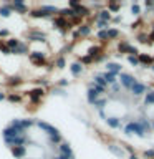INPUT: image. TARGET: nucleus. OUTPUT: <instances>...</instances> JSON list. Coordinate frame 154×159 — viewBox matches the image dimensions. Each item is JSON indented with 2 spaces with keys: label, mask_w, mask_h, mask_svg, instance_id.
Listing matches in <instances>:
<instances>
[{
  "label": "nucleus",
  "mask_w": 154,
  "mask_h": 159,
  "mask_svg": "<svg viewBox=\"0 0 154 159\" xmlns=\"http://www.w3.org/2000/svg\"><path fill=\"white\" fill-rule=\"evenodd\" d=\"M22 94L28 98V103H32L33 106H37V104H40L43 101V98L47 96V89H43V88H32V89H28V91H25Z\"/></svg>",
  "instance_id": "f257e3e1"
},
{
  "label": "nucleus",
  "mask_w": 154,
  "mask_h": 159,
  "mask_svg": "<svg viewBox=\"0 0 154 159\" xmlns=\"http://www.w3.org/2000/svg\"><path fill=\"white\" fill-rule=\"evenodd\" d=\"M25 37L28 38V45L30 43H45L48 40V35L45 33L43 30H40V28H30V30H27Z\"/></svg>",
  "instance_id": "f03ea898"
},
{
  "label": "nucleus",
  "mask_w": 154,
  "mask_h": 159,
  "mask_svg": "<svg viewBox=\"0 0 154 159\" xmlns=\"http://www.w3.org/2000/svg\"><path fill=\"white\" fill-rule=\"evenodd\" d=\"M28 60L32 61L33 66H47V65H48L47 53H45V52H37V50H30V53H28Z\"/></svg>",
  "instance_id": "7ed1b4c3"
},
{
  "label": "nucleus",
  "mask_w": 154,
  "mask_h": 159,
  "mask_svg": "<svg viewBox=\"0 0 154 159\" xmlns=\"http://www.w3.org/2000/svg\"><path fill=\"white\" fill-rule=\"evenodd\" d=\"M8 126H12V128H17L20 129V131H27V129H30L32 126H35V119H30V118H25V119H12V121L8 123Z\"/></svg>",
  "instance_id": "20e7f679"
},
{
  "label": "nucleus",
  "mask_w": 154,
  "mask_h": 159,
  "mask_svg": "<svg viewBox=\"0 0 154 159\" xmlns=\"http://www.w3.org/2000/svg\"><path fill=\"white\" fill-rule=\"evenodd\" d=\"M35 126H37L38 129H42V133H45L47 136H57V134H60L58 128H55L53 124H50V123H47V121L35 119Z\"/></svg>",
  "instance_id": "39448f33"
},
{
  "label": "nucleus",
  "mask_w": 154,
  "mask_h": 159,
  "mask_svg": "<svg viewBox=\"0 0 154 159\" xmlns=\"http://www.w3.org/2000/svg\"><path fill=\"white\" fill-rule=\"evenodd\" d=\"M52 22H53V27L57 28V30H60L61 33H65L66 30H70V28L73 27L70 20H66V18H61V17H58V15H57V17H53Z\"/></svg>",
  "instance_id": "423d86ee"
},
{
  "label": "nucleus",
  "mask_w": 154,
  "mask_h": 159,
  "mask_svg": "<svg viewBox=\"0 0 154 159\" xmlns=\"http://www.w3.org/2000/svg\"><path fill=\"white\" fill-rule=\"evenodd\" d=\"M27 133H23V131H20V129L17 128H12V126H5L2 129V138L3 139H13V138H20V136H25Z\"/></svg>",
  "instance_id": "0eeeda50"
},
{
  "label": "nucleus",
  "mask_w": 154,
  "mask_h": 159,
  "mask_svg": "<svg viewBox=\"0 0 154 159\" xmlns=\"http://www.w3.org/2000/svg\"><path fill=\"white\" fill-rule=\"evenodd\" d=\"M10 5H12V12H15V13L28 15V12H30V7L23 2V0H12Z\"/></svg>",
  "instance_id": "6e6552de"
},
{
  "label": "nucleus",
  "mask_w": 154,
  "mask_h": 159,
  "mask_svg": "<svg viewBox=\"0 0 154 159\" xmlns=\"http://www.w3.org/2000/svg\"><path fill=\"white\" fill-rule=\"evenodd\" d=\"M10 152L15 159H25L28 156V148L27 146H15V148H10Z\"/></svg>",
  "instance_id": "1a4fd4ad"
},
{
  "label": "nucleus",
  "mask_w": 154,
  "mask_h": 159,
  "mask_svg": "<svg viewBox=\"0 0 154 159\" xmlns=\"http://www.w3.org/2000/svg\"><path fill=\"white\" fill-rule=\"evenodd\" d=\"M23 76H20V75H12V76H8L7 78V86L8 88H12V89H15V88H18V86H22L23 84Z\"/></svg>",
  "instance_id": "9d476101"
},
{
  "label": "nucleus",
  "mask_w": 154,
  "mask_h": 159,
  "mask_svg": "<svg viewBox=\"0 0 154 159\" xmlns=\"http://www.w3.org/2000/svg\"><path fill=\"white\" fill-rule=\"evenodd\" d=\"M28 53H30V45H28V42H23V40H22V43H20L17 48L12 50V55H17V57L28 55Z\"/></svg>",
  "instance_id": "9b49d317"
},
{
  "label": "nucleus",
  "mask_w": 154,
  "mask_h": 159,
  "mask_svg": "<svg viewBox=\"0 0 154 159\" xmlns=\"http://www.w3.org/2000/svg\"><path fill=\"white\" fill-rule=\"evenodd\" d=\"M28 17L30 18H50V15L47 13V12H43L40 7H37V8H30V12H28Z\"/></svg>",
  "instance_id": "f8f14e48"
},
{
  "label": "nucleus",
  "mask_w": 154,
  "mask_h": 159,
  "mask_svg": "<svg viewBox=\"0 0 154 159\" xmlns=\"http://www.w3.org/2000/svg\"><path fill=\"white\" fill-rule=\"evenodd\" d=\"M0 17L2 18H10L12 17V5L10 2H3L0 5Z\"/></svg>",
  "instance_id": "ddd939ff"
},
{
  "label": "nucleus",
  "mask_w": 154,
  "mask_h": 159,
  "mask_svg": "<svg viewBox=\"0 0 154 159\" xmlns=\"http://www.w3.org/2000/svg\"><path fill=\"white\" fill-rule=\"evenodd\" d=\"M124 131H126L128 134H129V133H138L139 136H143V134H144V129L141 128V124H138V123H131V124H128Z\"/></svg>",
  "instance_id": "4468645a"
},
{
  "label": "nucleus",
  "mask_w": 154,
  "mask_h": 159,
  "mask_svg": "<svg viewBox=\"0 0 154 159\" xmlns=\"http://www.w3.org/2000/svg\"><path fill=\"white\" fill-rule=\"evenodd\" d=\"M57 148H58V152L63 154V156H73V151H71V148H70L68 143H61V144H58Z\"/></svg>",
  "instance_id": "2eb2a0df"
},
{
  "label": "nucleus",
  "mask_w": 154,
  "mask_h": 159,
  "mask_svg": "<svg viewBox=\"0 0 154 159\" xmlns=\"http://www.w3.org/2000/svg\"><path fill=\"white\" fill-rule=\"evenodd\" d=\"M121 83H123V86H126V88L131 89V88H133V84L136 83V81H134V78L131 76V75L123 73V75H121Z\"/></svg>",
  "instance_id": "dca6fc26"
},
{
  "label": "nucleus",
  "mask_w": 154,
  "mask_h": 159,
  "mask_svg": "<svg viewBox=\"0 0 154 159\" xmlns=\"http://www.w3.org/2000/svg\"><path fill=\"white\" fill-rule=\"evenodd\" d=\"M22 99H23V94L22 93H7V101L8 103H22Z\"/></svg>",
  "instance_id": "f3484780"
},
{
  "label": "nucleus",
  "mask_w": 154,
  "mask_h": 159,
  "mask_svg": "<svg viewBox=\"0 0 154 159\" xmlns=\"http://www.w3.org/2000/svg\"><path fill=\"white\" fill-rule=\"evenodd\" d=\"M20 43H22V40H20V38H13V37H10V38L5 40V45H7L10 50H15Z\"/></svg>",
  "instance_id": "a211bd4d"
},
{
  "label": "nucleus",
  "mask_w": 154,
  "mask_h": 159,
  "mask_svg": "<svg viewBox=\"0 0 154 159\" xmlns=\"http://www.w3.org/2000/svg\"><path fill=\"white\" fill-rule=\"evenodd\" d=\"M70 71H71L73 76H79V75H81V71H83V65H81V63H71Z\"/></svg>",
  "instance_id": "6ab92c4d"
},
{
  "label": "nucleus",
  "mask_w": 154,
  "mask_h": 159,
  "mask_svg": "<svg viewBox=\"0 0 154 159\" xmlns=\"http://www.w3.org/2000/svg\"><path fill=\"white\" fill-rule=\"evenodd\" d=\"M33 83L37 84V88H43V89H47L50 86V81L47 78H37V80H33Z\"/></svg>",
  "instance_id": "aec40b11"
},
{
  "label": "nucleus",
  "mask_w": 154,
  "mask_h": 159,
  "mask_svg": "<svg viewBox=\"0 0 154 159\" xmlns=\"http://www.w3.org/2000/svg\"><path fill=\"white\" fill-rule=\"evenodd\" d=\"M75 13H76V17H86V15L89 13V10L86 7H83V5H78L76 8H73Z\"/></svg>",
  "instance_id": "412c9836"
},
{
  "label": "nucleus",
  "mask_w": 154,
  "mask_h": 159,
  "mask_svg": "<svg viewBox=\"0 0 154 159\" xmlns=\"http://www.w3.org/2000/svg\"><path fill=\"white\" fill-rule=\"evenodd\" d=\"M98 94H99V93H98L94 88H89V89H88V101L91 103V104H94V101H96V98H98Z\"/></svg>",
  "instance_id": "4be33fe9"
},
{
  "label": "nucleus",
  "mask_w": 154,
  "mask_h": 159,
  "mask_svg": "<svg viewBox=\"0 0 154 159\" xmlns=\"http://www.w3.org/2000/svg\"><path fill=\"white\" fill-rule=\"evenodd\" d=\"M48 143L52 144V146H58V144H61V134H57V136H48Z\"/></svg>",
  "instance_id": "5701e85b"
},
{
  "label": "nucleus",
  "mask_w": 154,
  "mask_h": 159,
  "mask_svg": "<svg viewBox=\"0 0 154 159\" xmlns=\"http://www.w3.org/2000/svg\"><path fill=\"white\" fill-rule=\"evenodd\" d=\"M50 94H53V96H66V91H65L63 88H52L50 89Z\"/></svg>",
  "instance_id": "b1692460"
},
{
  "label": "nucleus",
  "mask_w": 154,
  "mask_h": 159,
  "mask_svg": "<svg viewBox=\"0 0 154 159\" xmlns=\"http://www.w3.org/2000/svg\"><path fill=\"white\" fill-rule=\"evenodd\" d=\"M106 68H108L109 73H114V75H116L119 70H121V65H118V63H108Z\"/></svg>",
  "instance_id": "393cba45"
},
{
  "label": "nucleus",
  "mask_w": 154,
  "mask_h": 159,
  "mask_svg": "<svg viewBox=\"0 0 154 159\" xmlns=\"http://www.w3.org/2000/svg\"><path fill=\"white\" fill-rule=\"evenodd\" d=\"M101 76L104 78V81H106V83H111V84H114V81H116V75H114V73H104V75H101Z\"/></svg>",
  "instance_id": "a878e982"
},
{
  "label": "nucleus",
  "mask_w": 154,
  "mask_h": 159,
  "mask_svg": "<svg viewBox=\"0 0 154 159\" xmlns=\"http://www.w3.org/2000/svg\"><path fill=\"white\" fill-rule=\"evenodd\" d=\"M55 66H57L58 70H63L65 66H66V60H65V57H58L57 60H55Z\"/></svg>",
  "instance_id": "bb28decb"
},
{
  "label": "nucleus",
  "mask_w": 154,
  "mask_h": 159,
  "mask_svg": "<svg viewBox=\"0 0 154 159\" xmlns=\"http://www.w3.org/2000/svg\"><path fill=\"white\" fill-rule=\"evenodd\" d=\"M144 89H146V88H144V84H141V83H134L133 88H131V91H133L134 94H141Z\"/></svg>",
  "instance_id": "cd10ccee"
},
{
  "label": "nucleus",
  "mask_w": 154,
  "mask_h": 159,
  "mask_svg": "<svg viewBox=\"0 0 154 159\" xmlns=\"http://www.w3.org/2000/svg\"><path fill=\"white\" fill-rule=\"evenodd\" d=\"M89 32H91V30H89L88 25H79V28H78L79 37H86V35H89Z\"/></svg>",
  "instance_id": "c85d7f7f"
},
{
  "label": "nucleus",
  "mask_w": 154,
  "mask_h": 159,
  "mask_svg": "<svg viewBox=\"0 0 154 159\" xmlns=\"http://www.w3.org/2000/svg\"><path fill=\"white\" fill-rule=\"evenodd\" d=\"M94 84H98V86H101V88H104L106 86V81H104V78L101 76V75H96V76H94Z\"/></svg>",
  "instance_id": "c756f323"
},
{
  "label": "nucleus",
  "mask_w": 154,
  "mask_h": 159,
  "mask_svg": "<svg viewBox=\"0 0 154 159\" xmlns=\"http://www.w3.org/2000/svg\"><path fill=\"white\" fill-rule=\"evenodd\" d=\"M106 123L111 128H118L119 126V119H116V118H106Z\"/></svg>",
  "instance_id": "7c9ffc66"
},
{
  "label": "nucleus",
  "mask_w": 154,
  "mask_h": 159,
  "mask_svg": "<svg viewBox=\"0 0 154 159\" xmlns=\"http://www.w3.org/2000/svg\"><path fill=\"white\" fill-rule=\"evenodd\" d=\"M0 53H2L3 55V57H8V55H12V50H10L8 47H7V45H2V47H0Z\"/></svg>",
  "instance_id": "2f4dec72"
},
{
  "label": "nucleus",
  "mask_w": 154,
  "mask_h": 159,
  "mask_svg": "<svg viewBox=\"0 0 154 159\" xmlns=\"http://www.w3.org/2000/svg\"><path fill=\"white\" fill-rule=\"evenodd\" d=\"M98 17H99V20H103V22H108L109 20V12L108 10H103V12H99Z\"/></svg>",
  "instance_id": "473e14b6"
},
{
  "label": "nucleus",
  "mask_w": 154,
  "mask_h": 159,
  "mask_svg": "<svg viewBox=\"0 0 154 159\" xmlns=\"http://www.w3.org/2000/svg\"><path fill=\"white\" fill-rule=\"evenodd\" d=\"M0 38H5V40H7V38H10V30L8 28H0Z\"/></svg>",
  "instance_id": "72a5a7b5"
},
{
  "label": "nucleus",
  "mask_w": 154,
  "mask_h": 159,
  "mask_svg": "<svg viewBox=\"0 0 154 159\" xmlns=\"http://www.w3.org/2000/svg\"><path fill=\"white\" fill-rule=\"evenodd\" d=\"M109 151H111V152H114V154H116V156H119V157L123 156V151H121L119 148H116L114 144H111V146H109Z\"/></svg>",
  "instance_id": "f704fd0d"
},
{
  "label": "nucleus",
  "mask_w": 154,
  "mask_h": 159,
  "mask_svg": "<svg viewBox=\"0 0 154 159\" xmlns=\"http://www.w3.org/2000/svg\"><path fill=\"white\" fill-rule=\"evenodd\" d=\"M98 38L99 40H106L108 38V30H99V32H98Z\"/></svg>",
  "instance_id": "c9c22d12"
},
{
  "label": "nucleus",
  "mask_w": 154,
  "mask_h": 159,
  "mask_svg": "<svg viewBox=\"0 0 154 159\" xmlns=\"http://www.w3.org/2000/svg\"><path fill=\"white\" fill-rule=\"evenodd\" d=\"M104 104H106V101H104V99H99V101L96 99V101H94V106H96V108L99 109V111L103 109V106H104Z\"/></svg>",
  "instance_id": "e433bc0d"
},
{
  "label": "nucleus",
  "mask_w": 154,
  "mask_h": 159,
  "mask_svg": "<svg viewBox=\"0 0 154 159\" xmlns=\"http://www.w3.org/2000/svg\"><path fill=\"white\" fill-rule=\"evenodd\" d=\"M98 28L99 30H104V28H108V22H103V20H98Z\"/></svg>",
  "instance_id": "4c0bfd02"
},
{
  "label": "nucleus",
  "mask_w": 154,
  "mask_h": 159,
  "mask_svg": "<svg viewBox=\"0 0 154 159\" xmlns=\"http://www.w3.org/2000/svg\"><path fill=\"white\" fill-rule=\"evenodd\" d=\"M65 86H68V80L66 78H61L58 81V88H65Z\"/></svg>",
  "instance_id": "58836bf2"
},
{
  "label": "nucleus",
  "mask_w": 154,
  "mask_h": 159,
  "mask_svg": "<svg viewBox=\"0 0 154 159\" xmlns=\"http://www.w3.org/2000/svg\"><path fill=\"white\" fill-rule=\"evenodd\" d=\"M118 37V30H108V38H114Z\"/></svg>",
  "instance_id": "ea45409f"
},
{
  "label": "nucleus",
  "mask_w": 154,
  "mask_h": 159,
  "mask_svg": "<svg viewBox=\"0 0 154 159\" xmlns=\"http://www.w3.org/2000/svg\"><path fill=\"white\" fill-rule=\"evenodd\" d=\"M146 103H154V93H149L146 96Z\"/></svg>",
  "instance_id": "a19ab883"
},
{
  "label": "nucleus",
  "mask_w": 154,
  "mask_h": 159,
  "mask_svg": "<svg viewBox=\"0 0 154 159\" xmlns=\"http://www.w3.org/2000/svg\"><path fill=\"white\" fill-rule=\"evenodd\" d=\"M141 61H143V63H151L152 58H149V57H146V55H143V57H141Z\"/></svg>",
  "instance_id": "79ce46f5"
},
{
  "label": "nucleus",
  "mask_w": 154,
  "mask_h": 159,
  "mask_svg": "<svg viewBox=\"0 0 154 159\" xmlns=\"http://www.w3.org/2000/svg\"><path fill=\"white\" fill-rule=\"evenodd\" d=\"M5 99H7V93L0 89V103H2V101H5Z\"/></svg>",
  "instance_id": "37998d69"
},
{
  "label": "nucleus",
  "mask_w": 154,
  "mask_h": 159,
  "mask_svg": "<svg viewBox=\"0 0 154 159\" xmlns=\"http://www.w3.org/2000/svg\"><path fill=\"white\" fill-rule=\"evenodd\" d=\"M91 61H93V58H89L88 55H86V57H83V58H81V63H91Z\"/></svg>",
  "instance_id": "c03bdc74"
},
{
  "label": "nucleus",
  "mask_w": 154,
  "mask_h": 159,
  "mask_svg": "<svg viewBox=\"0 0 154 159\" xmlns=\"http://www.w3.org/2000/svg\"><path fill=\"white\" fill-rule=\"evenodd\" d=\"M109 8H111V10H114V12H116V10H118V5H116V3H109Z\"/></svg>",
  "instance_id": "a18cd8bd"
},
{
  "label": "nucleus",
  "mask_w": 154,
  "mask_h": 159,
  "mask_svg": "<svg viewBox=\"0 0 154 159\" xmlns=\"http://www.w3.org/2000/svg\"><path fill=\"white\" fill-rule=\"evenodd\" d=\"M139 12V7L138 5H133V13H138Z\"/></svg>",
  "instance_id": "49530a36"
},
{
  "label": "nucleus",
  "mask_w": 154,
  "mask_h": 159,
  "mask_svg": "<svg viewBox=\"0 0 154 159\" xmlns=\"http://www.w3.org/2000/svg\"><path fill=\"white\" fill-rule=\"evenodd\" d=\"M146 156L147 157H152L154 156V151H146Z\"/></svg>",
  "instance_id": "de8ad7c7"
},
{
  "label": "nucleus",
  "mask_w": 154,
  "mask_h": 159,
  "mask_svg": "<svg viewBox=\"0 0 154 159\" xmlns=\"http://www.w3.org/2000/svg\"><path fill=\"white\" fill-rule=\"evenodd\" d=\"M129 61H131V63H138V60L134 58V57H129Z\"/></svg>",
  "instance_id": "09e8293b"
},
{
  "label": "nucleus",
  "mask_w": 154,
  "mask_h": 159,
  "mask_svg": "<svg viewBox=\"0 0 154 159\" xmlns=\"http://www.w3.org/2000/svg\"><path fill=\"white\" fill-rule=\"evenodd\" d=\"M3 43H5V42H3V40H2V38H0V47H2V45H3Z\"/></svg>",
  "instance_id": "8fccbe9b"
},
{
  "label": "nucleus",
  "mask_w": 154,
  "mask_h": 159,
  "mask_svg": "<svg viewBox=\"0 0 154 159\" xmlns=\"http://www.w3.org/2000/svg\"><path fill=\"white\" fill-rule=\"evenodd\" d=\"M131 159H136V157H134V156H131Z\"/></svg>",
  "instance_id": "3c124183"
},
{
  "label": "nucleus",
  "mask_w": 154,
  "mask_h": 159,
  "mask_svg": "<svg viewBox=\"0 0 154 159\" xmlns=\"http://www.w3.org/2000/svg\"><path fill=\"white\" fill-rule=\"evenodd\" d=\"M151 38H152V40H154V33H152V37H151Z\"/></svg>",
  "instance_id": "603ef678"
},
{
  "label": "nucleus",
  "mask_w": 154,
  "mask_h": 159,
  "mask_svg": "<svg viewBox=\"0 0 154 159\" xmlns=\"http://www.w3.org/2000/svg\"><path fill=\"white\" fill-rule=\"evenodd\" d=\"M28 159H32V157H28Z\"/></svg>",
  "instance_id": "864d4df0"
}]
</instances>
